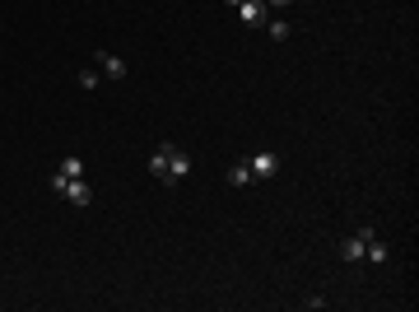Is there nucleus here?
<instances>
[{
    "label": "nucleus",
    "instance_id": "14",
    "mask_svg": "<svg viewBox=\"0 0 419 312\" xmlns=\"http://www.w3.org/2000/svg\"><path fill=\"white\" fill-rule=\"evenodd\" d=\"M229 5H238V0H229Z\"/></svg>",
    "mask_w": 419,
    "mask_h": 312
},
{
    "label": "nucleus",
    "instance_id": "4",
    "mask_svg": "<svg viewBox=\"0 0 419 312\" xmlns=\"http://www.w3.org/2000/svg\"><path fill=\"white\" fill-rule=\"evenodd\" d=\"M186 172H191V154L177 149V145H168V182H177V177H186Z\"/></svg>",
    "mask_w": 419,
    "mask_h": 312
},
{
    "label": "nucleus",
    "instance_id": "10",
    "mask_svg": "<svg viewBox=\"0 0 419 312\" xmlns=\"http://www.w3.org/2000/svg\"><path fill=\"white\" fill-rule=\"evenodd\" d=\"M56 177H65V182H75V177H84V163H79L75 154L61 158V168H56Z\"/></svg>",
    "mask_w": 419,
    "mask_h": 312
},
{
    "label": "nucleus",
    "instance_id": "9",
    "mask_svg": "<svg viewBox=\"0 0 419 312\" xmlns=\"http://www.w3.org/2000/svg\"><path fill=\"white\" fill-rule=\"evenodd\" d=\"M387 256H391V247L382 243V238H372V243H368V252H363V261H372V265H382Z\"/></svg>",
    "mask_w": 419,
    "mask_h": 312
},
{
    "label": "nucleus",
    "instance_id": "2",
    "mask_svg": "<svg viewBox=\"0 0 419 312\" xmlns=\"http://www.w3.org/2000/svg\"><path fill=\"white\" fill-rule=\"evenodd\" d=\"M368 243H372V229H368V224H363V229H354L350 238H340V261H363Z\"/></svg>",
    "mask_w": 419,
    "mask_h": 312
},
{
    "label": "nucleus",
    "instance_id": "8",
    "mask_svg": "<svg viewBox=\"0 0 419 312\" xmlns=\"http://www.w3.org/2000/svg\"><path fill=\"white\" fill-rule=\"evenodd\" d=\"M149 172L168 182V145H158V149H154V158H149Z\"/></svg>",
    "mask_w": 419,
    "mask_h": 312
},
{
    "label": "nucleus",
    "instance_id": "1",
    "mask_svg": "<svg viewBox=\"0 0 419 312\" xmlns=\"http://www.w3.org/2000/svg\"><path fill=\"white\" fill-rule=\"evenodd\" d=\"M51 191L61 196V201H70L75 210H84V205H93V187L84 182V177H75V182H65V177H56L51 172Z\"/></svg>",
    "mask_w": 419,
    "mask_h": 312
},
{
    "label": "nucleus",
    "instance_id": "13",
    "mask_svg": "<svg viewBox=\"0 0 419 312\" xmlns=\"http://www.w3.org/2000/svg\"><path fill=\"white\" fill-rule=\"evenodd\" d=\"M265 5H275V10H289V5H294V0H265Z\"/></svg>",
    "mask_w": 419,
    "mask_h": 312
},
{
    "label": "nucleus",
    "instance_id": "5",
    "mask_svg": "<svg viewBox=\"0 0 419 312\" xmlns=\"http://www.w3.org/2000/svg\"><path fill=\"white\" fill-rule=\"evenodd\" d=\"M238 19L252 24V28H261V24H265V5H261V0H238Z\"/></svg>",
    "mask_w": 419,
    "mask_h": 312
},
{
    "label": "nucleus",
    "instance_id": "15",
    "mask_svg": "<svg viewBox=\"0 0 419 312\" xmlns=\"http://www.w3.org/2000/svg\"><path fill=\"white\" fill-rule=\"evenodd\" d=\"M261 5H265V0H261Z\"/></svg>",
    "mask_w": 419,
    "mask_h": 312
},
{
    "label": "nucleus",
    "instance_id": "7",
    "mask_svg": "<svg viewBox=\"0 0 419 312\" xmlns=\"http://www.w3.org/2000/svg\"><path fill=\"white\" fill-rule=\"evenodd\" d=\"M252 182H256V177H252L247 158H238V163H233V168H229V187H252Z\"/></svg>",
    "mask_w": 419,
    "mask_h": 312
},
{
    "label": "nucleus",
    "instance_id": "16",
    "mask_svg": "<svg viewBox=\"0 0 419 312\" xmlns=\"http://www.w3.org/2000/svg\"><path fill=\"white\" fill-rule=\"evenodd\" d=\"M294 5H298V0H294Z\"/></svg>",
    "mask_w": 419,
    "mask_h": 312
},
{
    "label": "nucleus",
    "instance_id": "3",
    "mask_svg": "<svg viewBox=\"0 0 419 312\" xmlns=\"http://www.w3.org/2000/svg\"><path fill=\"white\" fill-rule=\"evenodd\" d=\"M247 168H252V177H256V182H270V177H275L284 163H279L275 149H261V154H252V158H247Z\"/></svg>",
    "mask_w": 419,
    "mask_h": 312
},
{
    "label": "nucleus",
    "instance_id": "12",
    "mask_svg": "<svg viewBox=\"0 0 419 312\" xmlns=\"http://www.w3.org/2000/svg\"><path fill=\"white\" fill-rule=\"evenodd\" d=\"M103 84V70H79V89H98Z\"/></svg>",
    "mask_w": 419,
    "mask_h": 312
},
{
    "label": "nucleus",
    "instance_id": "6",
    "mask_svg": "<svg viewBox=\"0 0 419 312\" xmlns=\"http://www.w3.org/2000/svg\"><path fill=\"white\" fill-rule=\"evenodd\" d=\"M98 70H103L108 79H126V75H131L126 61H122V56H112V51H98Z\"/></svg>",
    "mask_w": 419,
    "mask_h": 312
},
{
    "label": "nucleus",
    "instance_id": "11",
    "mask_svg": "<svg viewBox=\"0 0 419 312\" xmlns=\"http://www.w3.org/2000/svg\"><path fill=\"white\" fill-rule=\"evenodd\" d=\"M265 33L270 42H289V19H265Z\"/></svg>",
    "mask_w": 419,
    "mask_h": 312
}]
</instances>
